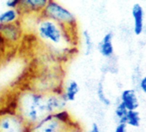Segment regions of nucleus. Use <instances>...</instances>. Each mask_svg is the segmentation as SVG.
Here are the masks:
<instances>
[{
  "instance_id": "20",
  "label": "nucleus",
  "mask_w": 146,
  "mask_h": 132,
  "mask_svg": "<svg viewBox=\"0 0 146 132\" xmlns=\"http://www.w3.org/2000/svg\"><path fill=\"white\" fill-rule=\"evenodd\" d=\"M114 132H127V125L125 123H118Z\"/></svg>"
},
{
  "instance_id": "21",
  "label": "nucleus",
  "mask_w": 146,
  "mask_h": 132,
  "mask_svg": "<svg viewBox=\"0 0 146 132\" xmlns=\"http://www.w3.org/2000/svg\"><path fill=\"white\" fill-rule=\"evenodd\" d=\"M89 132H102V130L100 129V126L96 123H92Z\"/></svg>"
},
{
  "instance_id": "3",
  "label": "nucleus",
  "mask_w": 146,
  "mask_h": 132,
  "mask_svg": "<svg viewBox=\"0 0 146 132\" xmlns=\"http://www.w3.org/2000/svg\"><path fill=\"white\" fill-rule=\"evenodd\" d=\"M66 110L46 116L39 123L29 126V132H81Z\"/></svg>"
},
{
  "instance_id": "12",
  "label": "nucleus",
  "mask_w": 146,
  "mask_h": 132,
  "mask_svg": "<svg viewBox=\"0 0 146 132\" xmlns=\"http://www.w3.org/2000/svg\"><path fill=\"white\" fill-rule=\"evenodd\" d=\"M23 14L20 9H7L0 13V25H9L21 22Z\"/></svg>"
},
{
  "instance_id": "16",
  "label": "nucleus",
  "mask_w": 146,
  "mask_h": 132,
  "mask_svg": "<svg viewBox=\"0 0 146 132\" xmlns=\"http://www.w3.org/2000/svg\"><path fill=\"white\" fill-rule=\"evenodd\" d=\"M83 38H84V52L85 55H90L93 49H94V41L92 39V36L88 30H84L83 32Z\"/></svg>"
},
{
  "instance_id": "7",
  "label": "nucleus",
  "mask_w": 146,
  "mask_h": 132,
  "mask_svg": "<svg viewBox=\"0 0 146 132\" xmlns=\"http://www.w3.org/2000/svg\"><path fill=\"white\" fill-rule=\"evenodd\" d=\"M67 101L63 94V88L46 94V107L49 115L65 110Z\"/></svg>"
},
{
  "instance_id": "14",
  "label": "nucleus",
  "mask_w": 146,
  "mask_h": 132,
  "mask_svg": "<svg viewBox=\"0 0 146 132\" xmlns=\"http://www.w3.org/2000/svg\"><path fill=\"white\" fill-rule=\"evenodd\" d=\"M141 122V117L137 111H128L125 118V123L127 126L131 127H139Z\"/></svg>"
},
{
  "instance_id": "8",
  "label": "nucleus",
  "mask_w": 146,
  "mask_h": 132,
  "mask_svg": "<svg viewBox=\"0 0 146 132\" xmlns=\"http://www.w3.org/2000/svg\"><path fill=\"white\" fill-rule=\"evenodd\" d=\"M48 0H21L20 10L23 14H35L40 16L45 9Z\"/></svg>"
},
{
  "instance_id": "18",
  "label": "nucleus",
  "mask_w": 146,
  "mask_h": 132,
  "mask_svg": "<svg viewBox=\"0 0 146 132\" xmlns=\"http://www.w3.org/2000/svg\"><path fill=\"white\" fill-rule=\"evenodd\" d=\"M21 0H8L5 2V5L8 9H19Z\"/></svg>"
},
{
  "instance_id": "10",
  "label": "nucleus",
  "mask_w": 146,
  "mask_h": 132,
  "mask_svg": "<svg viewBox=\"0 0 146 132\" xmlns=\"http://www.w3.org/2000/svg\"><path fill=\"white\" fill-rule=\"evenodd\" d=\"M113 32H108L102 37V40L99 42L97 46L100 54L107 59H109L114 56V46H113Z\"/></svg>"
},
{
  "instance_id": "5",
  "label": "nucleus",
  "mask_w": 146,
  "mask_h": 132,
  "mask_svg": "<svg viewBox=\"0 0 146 132\" xmlns=\"http://www.w3.org/2000/svg\"><path fill=\"white\" fill-rule=\"evenodd\" d=\"M29 126L14 111L0 113V132H29Z\"/></svg>"
},
{
  "instance_id": "13",
  "label": "nucleus",
  "mask_w": 146,
  "mask_h": 132,
  "mask_svg": "<svg viewBox=\"0 0 146 132\" xmlns=\"http://www.w3.org/2000/svg\"><path fill=\"white\" fill-rule=\"evenodd\" d=\"M79 91H80L79 84L74 80H70L68 82L65 88H63V94L67 102H71L76 100Z\"/></svg>"
},
{
  "instance_id": "17",
  "label": "nucleus",
  "mask_w": 146,
  "mask_h": 132,
  "mask_svg": "<svg viewBox=\"0 0 146 132\" xmlns=\"http://www.w3.org/2000/svg\"><path fill=\"white\" fill-rule=\"evenodd\" d=\"M127 112L128 111L125 107V106L120 101H119V103L117 104V106L115 107V111H114L115 117L118 119V123H125V118L127 114Z\"/></svg>"
},
{
  "instance_id": "2",
  "label": "nucleus",
  "mask_w": 146,
  "mask_h": 132,
  "mask_svg": "<svg viewBox=\"0 0 146 132\" xmlns=\"http://www.w3.org/2000/svg\"><path fill=\"white\" fill-rule=\"evenodd\" d=\"M13 110L29 126H32L49 115L46 107V94L32 88L21 89L15 99Z\"/></svg>"
},
{
  "instance_id": "6",
  "label": "nucleus",
  "mask_w": 146,
  "mask_h": 132,
  "mask_svg": "<svg viewBox=\"0 0 146 132\" xmlns=\"http://www.w3.org/2000/svg\"><path fill=\"white\" fill-rule=\"evenodd\" d=\"M0 34L8 46H15L22 40L23 28L22 22L9 25H0Z\"/></svg>"
},
{
  "instance_id": "15",
  "label": "nucleus",
  "mask_w": 146,
  "mask_h": 132,
  "mask_svg": "<svg viewBox=\"0 0 146 132\" xmlns=\"http://www.w3.org/2000/svg\"><path fill=\"white\" fill-rule=\"evenodd\" d=\"M96 95H97V98H98L99 101L102 104H103L104 106H109L111 105V100L106 95V93H105V90H104V85H103V82L102 81L99 82V83L97 85V88H96Z\"/></svg>"
},
{
  "instance_id": "19",
  "label": "nucleus",
  "mask_w": 146,
  "mask_h": 132,
  "mask_svg": "<svg viewBox=\"0 0 146 132\" xmlns=\"http://www.w3.org/2000/svg\"><path fill=\"white\" fill-rule=\"evenodd\" d=\"M138 88H139V89H140L143 94H146V76L143 77L139 80V82H138Z\"/></svg>"
},
{
  "instance_id": "9",
  "label": "nucleus",
  "mask_w": 146,
  "mask_h": 132,
  "mask_svg": "<svg viewBox=\"0 0 146 132\" xmlns=\"http://www.w3.org/2000/svg\"><path fill=\"white\" fill-rule=\"evenodd\" d=\"M131 16L133 19V32L136 35L139 36L144 30V10L140 4L133 5Z\"/></svg>"
},
{
  "instance_id": "4",
  "label": "nucleus",
  "mask_w": 146,
  "mask_h": 132,
  "mask_svg": "<svg viewBox=\"0 0 146 132\" xmlns=\"http://www.w3.org/2000/svg\"><path fill=\"white\" fill-rule=\"evenodd\" d=\"M40 16L50 19L68 29L77 31L78 21L76 16L70 10L54 0H48L45 9Z\"/></svg>"
},
{
  "instance_id": "1",
  "label": "nucleus",
  "mask_w": 146,
  "mask_h": 132,
  "mask_svg": "<svg viewBox=\"0 0 146 132\" xmlns=\"http://www.w3.org/2000/svg\"><path fill=\"white\" fill-rule=\"evenodd\" d=\"M35 31L39 40L55 55L65 56L76 48L73 43L76 31L68 29L50 19L39 16Z\"/></svg>"
},
{
  "instance_id": "11",
  "label": "nucleus",
  "mask_w": 146,
  "mask_h": 132,
  "mask_svg": "<svg viewBox=\"0 0 146 132\" xmlns=\"http://www.w3.org/2000/svg\"><path fill=\"white\" fill-rule=\"evenodd\" d=\"M119 100L127 111H137V107L139 106V100L135 89L123 90Z\"/></svg>"
}]
</instances>
